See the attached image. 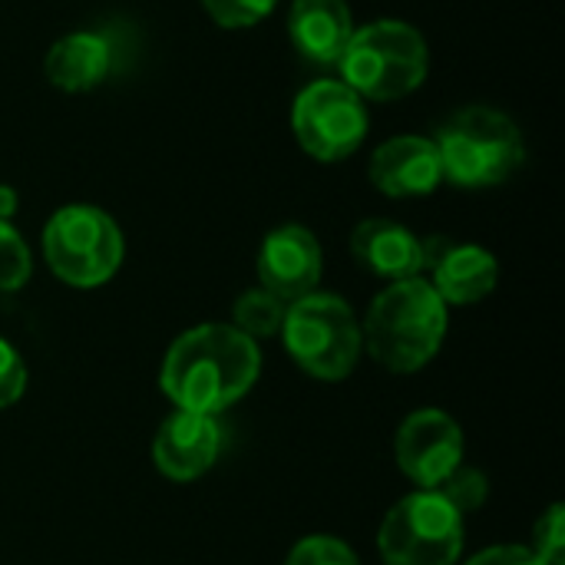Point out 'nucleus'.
I'll use <instances>...</instances> for the list:
<instances>
[{
    "instance_id": "2eb2a0df",
    "label": "nucleus",
    "mask_w": 565,
    "mask_h": 565,
    "mask_svg": "<svg viewBox=\"0 0 565 565\" xmlns=\"http://www.w3.org/2000/svg\"><path fill=\"white\" fill-rule=\"evenodd\" d=\"M354 258L377 278L404 281L424 271V242L394 218H364L351 232Z\"/></svg>"
},
{
    "instance_id": "39448f33",
    "label": "nucleus",
    "mask_w": 565,
    "mask_h": 565,
    "mask_svg": "<svg viewBox=\"0 0 565 565\" xmlns=\"http://www.w3.org/2000/svg\"><path fill=\"white\" fill-rule=\"evenodd\" d=\"M281 341L291 361L318 381H344L364 351L354 308L331 291H311L288 305Z\"/></svg>"
},
{
    "instance_id": "f03ea898",
    "label": "nucleus",
    "mask_w": 565,
    "mask_h": 565,
    "mask_svg": "<svg viewBox=\"0 0 565 565\" xmlns=\"http://www.w3.org/2000/svg\"><path fill=\"white\" fill-rule=\"evenodd\" d=\"M447 305L427 278L391 281L367 308L361 341L367 354L394 374L430 364L447 338Z\"/></svg>"
},
{
    "instance_id": "7ed1b4c3",
    "label": "nucleus",
    "mask_w": 565,
    "mask_h": 565,
    "mask_svg": "<svg viewBox=\"0 0 565 565\" xmlns=\"http://www.w3.org/2000/svg\"><path fill=\"white\" fill-rule=\"evenodd\" d=\"M437 152L444 179L463 189L503 185L520 172L526 142L520 126L493 106H467L454 113L437 132Z\"/></svg>"
},
{
    "instance_id": "6e6552de",
    "label": "nucleus",
    "mask_w": 565,
    "mask_h": 565,
    "mask_svg": "<svg viewBox=\"0 0 565 565\" xmlns=\"http://www.w3.org/2000/svg\"><path fill=\"white\" fill-rule=\"evenodd\" d=\"M291 129L311 159L341 162L364 142L367 109L344 79H315L295 96Z\"/></svg>"
},
{
    "instance_id": "20e7f679",
    "label": "nucleus",
    "mask_w": 565,
    "mask_h": 565,
    "mask_svg": "<svg viewBox=\"0 0 565 565\" xmlns=\"http://www.w3.org/2000/svg\"><path fill=\"white\" fill-rule=\"evenodd\" d=\"M344 83L374 103H394L427 79L430 53L420 30L404 20H374L354 30L341 56Z\"/></svg>"
},
{
    "instance_id": "dca6fc26",
    "label": "nucleus",
    "mask_w": 565,
    "mask_h": 565,
    "mask_svg": "<svg viewBox=\"0 0 565 565\" xmlns=\"http://www.w3.org/2000/svg\"><path fill=\"white\" fill-rule=\"evenodd\" d=\"M288 33L301 56L334 66L354 36V20L344 0H295L288 13Z\"/></svg>"
},
{
    "instance_id": "6ab92c4d",
    "label": "nucleus",
    "mask_w": 565,
    "mask_h": 565,
    "mask_svg": "<svg viewBox=\"0 0 565 565\" xmlns=\"http://www.w3.org/2000/svg\"><path fill=\"white\" fill-rule=\"evenodd\" d=\"M33 258L10 222H0V291H17L30 281Z\"/></svg>"
},
{
    "instance_id": "1a4fd4ad",
    "label": "nucleus",
    "mask_w": 565,
    "mask_h": 565,
    "mask_svg": "<svg viewBox=\"0 0 565 565\" xmlns=\"http://www.w3.org/2000/svg\"><path fill=\"white\" fill-rule=\"evenodd\" d=\"M397 467L420 490H437L457 467H463V430L437 407L414 411L394 440Z\"/></svg>"
},
{
    "instance_id": "5701e85b",
    "label": "nucleus",
    "mask_w": 565,
    "mask_h": 565,
    "mask_svg": "<svg viewBox=\"0 0 565 565\" xmlns=\"http://www.w3.org/2000/svg\"><path fill=\"white\" fill-rule=\"evenodd\" d=\"M26 391V364L10 341L0 338V411L13 407Z\"/></svg>"
},
{
    "instance_id": "f257e3e1",
    "label": "nucleus",
    "mask_w": 565,
    "mask_h": 565,
    "mask_svg": "<svg viewBox=\"0 0 565 565\" xmlns=\"http://www.w3.org/2000/svg\"><path fill=\"white\" fill-rule=\"evenodd\" d=\"M258 374L262 354L252 338L232 324H195L169 344L159 387L179 411L215 417L242 401Z\"/></svg>"
},
{
    "instance_id": "0eeeda50",
    "label": "nucleus",
    "mask_w": 565,
    "mask_h": 565,
    "mask_svg": "<svg viewBox=\"0 0 565 565\" xmlns=\"http://www.w3.org/2000/svg\"><path fill=\"white\" fill-rule=\"evenodd\" d=\"M377 550L384 565H457L463 553V516L437 490L407 493L387 510Z\"/></svg>"
},
{
    "instance_id": "4468645a",
    "label": "nucleus",
    "mask_w": 565,
    "mask_h": 565,
    "mask_svg": "<svg viewBox=\"0 0 565 565\" xmlns=\"http://www.w3.org/2000/svg\"><path fill=\"white\" fill-rule=\"evenodd\" d=\"M371 182L391 199L430 195L444 182L437 142L427 136H394L371 156Z\"/></svg>"
},
{
    "instance_id": "9d476101",
    "label": "nucleus",
    "mask_w": 565,
    "mask_h": 565,
    "mask_svg": "<svg viewBox=\"0 0 565 565\" xmlns=\"http://www.w3.org/2000/svg\"><path fill=\"white\" fill-rule=\"evenodd\" d=\"M321 265V245L305 225H281L258 248V281L285 305L318 291Z\"/></svg>"
},
{
    "instance_id": "423d86ee",
    "label": "nucleus",
    "mask_w": 565,
    "mask_h": 565,
    "mask_svg": "<svg viewBox=\"0 0 565 565\" xmlns=\"http://www.w3.org/2000/svg\"><path fill=\"white\" fill-rule=\"evenodd\" d=\"M43 258L60 281L96 288L122 265V232L96 205H63L43 228Z\"/></svg>"
},
{
    "instance_id": "9b49d317",
    "label": "nucleus",
    "mask_w": 565,
    "mask_h": 565,
    "mask_svg": "<svg viewBox=\"0 0 565 565\" xmlns=\"http://www.w3.org/2000/svg\"><path fill=\"white\" fill-rule=\"evenodd\" d=\"M424 268L430 271L427 281L444 298V305H477L500 281L493 252L470 242H450L444 235L424 242Z\"/></svg>"
},
{
    "instance_id": "f3484780",
    "label": "nucleus",
    "mask_w": 565,
    "mask_h": 565,
    "mask_svg": "<svg viewBox=\"0 0 565 565\" xmlns=\"http://www.w3.org/2000/svg\"><path fill=\"white\" fill-rule=\"evenodd\" d=\"M285 311H288V305H285L281 298H275V295L265 291V288H252V291L238 295L235 311H232V318H235L232 328H238L245 338H252V341L258 344L262 338L281 334Z\"/></svg>"
},
{
    "instance_id": "a211bd4d",
    "label": "nucleus",
    "mask_w": 565,
    "mask_h": 565,
    "mask_svg": "<svg viewBox=\"0 0 565 565\" xmlns=\"http://www.w3.org/2000/svg\"><path fill=\"white\" fill-rule=\"evenodd\" d=\"M437 493H440L460 516H467V513H473V510H480V507L487 503V497H490V480H487L480 470H473V467H457V470L437 487Z\"/></svg>"
},
{
    "instance_id": "4be33fe9",
    "label": "nucleus",
    "mask_w": 565,
    "mask_h": 565,
    "mask_svg": "<svg viewBox=\"0 0 565 565\" xmlns=\"http://www.w3.org/2000/svg\"><path fill=\"white\" fill-rule=\"evenodd\" d=\"M543 565H565V510L556 503L536 523V543L530 546Z\"/></svg>"
},
{
    "instance_id": "ddd939ff",
    "label": "nucleus",
    "mask_w": 565,
    "mask_h": 565,
    "mask_svg": "<svg viewBox=\"0 0 565 565\" xmlns=\"http://www.w3.org/2000/svg\"><path fill=\"white\" fill-rule=\"evenodd\" d=\"M122 40L113 30H73L46 50V79L63 93L96 89L119 70Z\"/></svg>"
},
{
    "instance_id": "f8f14e48",
    "label": "nucleus",
    "mask_w": 565,
    "mask_h": 565,
    "mask_svg": "<svg viewBox=\"0 0 565 565\" xmlns=\"http://www.w3.org/2000/svg\"><path fill=\"white\" fill-rule=\"evenodd\" d=\"M218 450H222V434L215 417L189 414V411H175L172 417H166L152 440V460L159 473L175 483H189L209 473L218 460Z\"/></svg>"
},
{
    "instance_id": "b1692460",
    "label": "nucleus",
    "mask_w": 565,
    "mask_h": 565,
    "mask_svg": "<svg viewBox=\"0 0 565 565\" xmlns=\"http://www.w3.org/2000/svg\"><path fill=\"white\" fill-rule=\"evenodd\" d=\"M467 565H543V559L530 546H490Z\"/></svg>"
},
{
    "instance_id": "393cba45",
    "label": "nucleus",
    "mask_w": 565,
    "mask_h": 565,
    "mask_svg": "<svg viewBox=\"0 0 565 565\" xmlns=\"http://www.w3.org/2000/svg\"><path fill=\"white\" fill-rule=\"evenodd\" d=\"M17 212V192L10 185H0V222H10Z\"/></svg>"
},
{
    "instance_id": "aec40b11",
    "label": "nucleus",
    "mask_w": 565,
    "mask_h": 565,
    "mask_svg": "<svg viewBox=\"0 0 565 565\" xmlns=\"http://www.w3.org/2000/svg\"><path fill=\"white\" fill-rule=\"evenodd\" d=\"M285 565H361V559L338 536H305L295 543Z\"/></svg>"
},
{
    "instance_id": "412c9836",
    "label": "nucleus",
    "mask_w": 565,
    "mask_h": 565,
    "mask_svg": "<svg viewBox=\"0 0 565 565\" xmlns=\"http://www.w3.org/2000/svg\"><path fill=\"white\" fill-rule=\"evenodd\" d=\"M202 3L218 26L242 30V26H255L258 20H265L278 0H202Z\"/></svg>"
}]
</instances>
